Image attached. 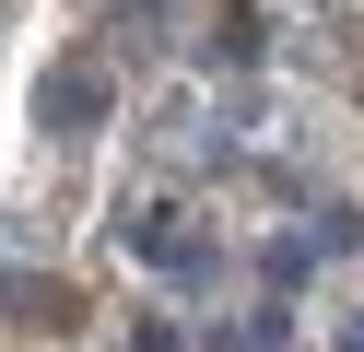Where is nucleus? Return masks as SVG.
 <instances>
[{
    "instance_id": "obj_2",
    "label": "nucleus",
    "mask_w": 364,
    "mask_h": 352,
    "mask_svg": "<svg viewBox=\"0 0 364 352\" xmlns=\"http://www.w3.org/2000/svg\"><path fill=\"white\" fill-rule=\"evenodd\" d=\"M129 247H141L153 270H176V282H188V270H212V235H200L176 200H141V211H129Z\"/></svg>"
},
{
    "instance_id": "obj_4",
    "label": "nucleus",
    "mask_w": 364,
    "mask_h": 352,
    "mask_svg": "<svg viewBox=\"0 0 364 352\" xmlns=\"http://www.w3.org/2000/svg\"><path fill=\"white\" fill-rule=\"evenodd\" d=\"M329 352H364V305H353V317H329Z\"/></svg>"
},
{
    "instance_id": "obj_1",
    "label": "nucleus",
    "mask_w": 364,
    "mask_h": 352,
    "mask_svg": "<svg viewBox=\"0 0 364 352\" xmlns=\"http://www.w3.org/2000/svg\"><path fill=\"white\" fill-rule=\"evenodd\" d=\"M36 117H48L59 141L106 129V117H118V59H106V47H71V59H48V70H36Z\"/></svg>"
},
{
    "instance_id": "obj_3",
    "label": "nucleus",
    "mask_w": 364,
    "mask_h": 352,
    "mask_svg": "<svg viewBox=\"0 0 364 352\" xmlns=\"http://www.w3.org/2000/svg\"><path fill=\"white\" fill-rule=\"evenodd\" d=\"M71 317H82V294H71V282L12 270V329H36V341H48V329H71Z\"/></svg>"
}]
</instances>
